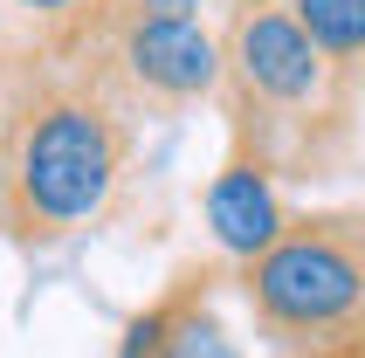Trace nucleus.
<instances>
[{
	"mask_svg": "<svg viewBox=\"0 0 365 358\" xmlns=\"http://www.w3.org/2000/svg\"><path fill=\"white\" fill-rule=\"evenodd\" d=\"M165 331H173V317H165V310H145V317H131V324H124L118 358H159V352H165Z\"/></svg>",
	"mask_w": 365,
	"mask_h": 358,
	"instance_id": "nucleus-8",
	"label": "nucleus"
},
{
	"mask_svg": "<svg viewBox=\"0 0 365 358\" xmlns=\"http://www.w3.org/2000/svg\"><path fill=\"white\" fill-rule=\"evenodd\" d=\"M124 69L152 97L193 103L221 83V41L200 21H131L124 28Z\"/></svg>",
	"mask_w": 365,
	"mask_h": 358,
	"instance_id": "nucleus-4",
	"label": "nucleus"
},
{
	"mask_svg": "<svg viewBox=\"0 0 365 358\" xmlns=\"http://www.w3.org/2000/svg\"><path fill=\"white\" fill-rule=\"evenodd\" d=\"M359 317H365V303H359Z\"/></svg>",
	"mask_w": 365,
	"mask_h": 358,
	"instance_id": "nucleus-12",
	"label": "nucleus"
},
{
	"mask_svg": "<svg viewBox=\"0 0 365 358\" xmlns=\"http://www.w3.org/2000/svg\"><path fill=\"white\" fill-rule=\"evenodd\" d=\"M14 7H28V14H62V7H76V0H14Z\"/></svg>",
	"mask_w": 365,
	"mask_h": 358,
	"instance_id": "nucleus-10",
	"label": "nucleus"
},
{
	"mask_svg": "<svg viewBox=\"0 0 365 358\" xmlns=\"http://www.w3.org/2000/svg\"><path fill=\"white\" fill-rule=\"evenodd\" d=\"M131 21H200V0H131Z\"/></svg>",
	"mask_w": 365,
	"mask_h": 358,
	"instance_id": "nucleus-9",
	"label": "nucleus"
},
{
	"mask_svg": "<svg viewBox=\"0 0 365 358\" xmlns=\"http://www.w3.org/2000/svg\"><path fill=\"white\" fill-rule=\"evenodd\" d=\"M331 358H365V331H359V338H345V344H338Z\"/></svg>",
	"mask_w": 365,
	"mask_h": 358,
	"instance_id": "nucleus-11",
	"label": "nucleus"
},
{
	"mask_svg": "<svg viewBox=\"0 0 365 358\" xmlns=\"http://www.w3.org/2000/svg\"><path fill=\"white\" fill-rule=\"evenodd\" d=\"M124 173V131L118 118L90 97H41L21 111L7 165H0V193L7 220L28 241L76 235L110 207Z\"/></svg>",
	"mask_w": 365,
	"mask_h": 358,
	"instance_id": "nucleus-1",
	"label": "nucleus"
},
{
	"mask_svg": "<svg viewBox=\"0 0 365 358\" xmlns=\"http://www.w3.org/2000/svg\"><path fill=\"white\" fill-rule=\"evenodd\" d=\"M289 21L310 35V48L324 62L365 56V0H289Z\"/></svg>",
	"mask_w": 365,
	"mask_h": 358,
	"instance_id": "nucleus-6",
	"label": "nucleus"
},
{
	"mask_svg": "<svg viewBox=\"0 0 365 358\" xmlns=\"http://www.w3.org/2000/svg\"><path fill=\"white\" fill-rule=\"evenodd\" d=\"M159 358H242V344L227 338L207 310H193V317H173V331H165V352H159Z\"/></svg>",
	"mask_w": 365,
	"mask_h": 358,
	"instance_id": "nucleus-7",
	"label": "nucleus"
},
{
	"mask_svg": "<svg viewBox=\"0 0 365 358\" xmlns=\"http://www.w3.org/2000/svg\"><path fill=\"white\" fill-rule=\"evenodd\" d=\"M242 290L269 331H289V338L338 331L365 303V214L289 220L276 248H262L242 269Z\"/></svg>",
	"mask_w": 365,
	"mask_h": 358,
	"instance_id": "nucleus-2",
	"label": "nucleus"
},
{
	"mask_svg": "<svg viewBox=\"0 0 365 358\" xmlns=\"http://www.w3.org/2000/svg\"><path fill=\"white\" fill-rule=\"evenodd\" d=\"M235 76H242L248 97L283 103V111H304L331 90V62L310 48V35L289 21V7H242L235 21Z\"/></svg>",
	"mask_w": 365,
	"mask_h": 358,
	"instance_id": "nucleus-3",
	"label": "nucleus"
},
{
	"mask_svg": "<svg viewBox=\"0 0 365 358\" xmlns=\"http://www.w3.org/2000/svg\"><path fill=\"white\" fill-rule=\"evenodd\" d=\"M207 227H214V241H221L227 255L255 262L262 248H276V235L289 227V214H283V200H276V186H269L262 165L227 159L221 173H214V186H207Z\"/></svg>",
	"mask_w": 365,
	"mask_h": 358,
	"instance_id": "nucleus-5",
	"label": "nucleus"
}]
</instances>
